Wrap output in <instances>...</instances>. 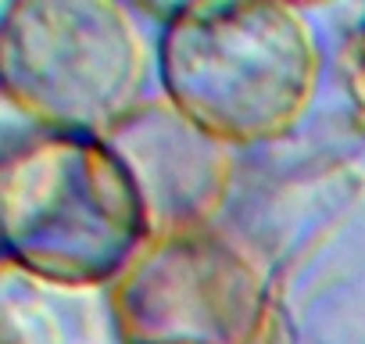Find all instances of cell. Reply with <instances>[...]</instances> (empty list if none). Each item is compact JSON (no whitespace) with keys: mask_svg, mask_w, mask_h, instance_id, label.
<instances>
[{"mask_svg":"<svg viewBox=\"0 0 365 344\" xmlns=\"http://www.w3.org/2000/svg\"><path fill=\"white\" fill-rule=\"evenodd\" d=\"M140 187L150 237L215 226L230 201L237 158L165 97H150L111 136Z\"/></svg>","mask_w":365,"mask_h":344,"instance_id":"cell-5","label":"cell"},{"mask_svg":"<svg viewBox=\"0 0 365 344\" xmlns=\"http://www.w3.org/2000/svg\"><path fill=\"white\" fill-rule=\"evenodd\" d=\"M354 54H358V72L365 79V11H361V22L354 29Z\"/></svg>","mask_w":365,"mask_h":344,"instance_id":"cell-6","label":"cell"},{"mask_svg":"<svg viewBox=\"0 0 365 344\" xmlns=\"http://www.w3.org/2000/svg\"><path fill=\"white\" fill-rule=\"evenodd\" d=\"M8 265L29 280L111 287L150 241L133 172L108 136L33 129L0 161Z\"/></svg>","mask_w":365,"mask_h":344,"instance_id":"cell-2","label":"cell"},{"mask_svg":"<svg viewBox=\"0 0 365 344\" xmlns=\"http://www.w3.org/2000/svg\"><path fill=\"white\" fill-rule=\"evenodd\" d=\"M158 44L115 0H11L0 15L4 97L33 129L111 136L150 101Z\"/></svg>","mask_w":365,"mask_h":344,"instance_id":"cell-3","label":"cell"},{"mask_svg":"<svg viewBox=\"0 0 365 344\" xmlns=\"http://www.w3.org/2000/svg\"><path fill=\"white\" fill-rule=\"evenodd\" d=\"M161 97L233 151L287 140L312 111L326 51L290 4H179L158 29Z\"/></svg>","mask_w":365,"mask_h":344,"instance_id":"cell-1","label":"cell"},{"mask_svg":"<svg viewBox=\"0 0 365 344\" xmlns=\"http://www.w3.org/2000/svg\"><path fill=\"white\" fill-rule=\"evenodd\" d=\"M122 344H265L272 287L251 251L222 230L150 237L108 287Z\"/></svg>","mask_w":365,"mask_h":344,"instance_id":"cell-4","label":"cell"}]
</instances>
